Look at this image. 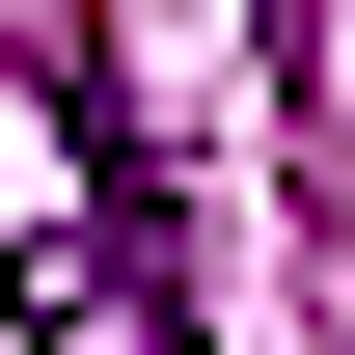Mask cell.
Here are the masks:
<instances>
[{
	"label": "cell",
	"instance_id": "cell-1",
	"mask_svg": "<svg viewBox=\"0 0 355 355\" xmlns=\"http://www.w3.org/2000/svg\"><path fill=\"white\" fill-rule=\"evenodd\" d=\"M55 110H83V164H110V219H83V246H28V355H191V301H164V164H137V110H110V55H83Z\"/></svg>",
	"mask_w": 355,
	"mask_h": 355
}]
</instances>
